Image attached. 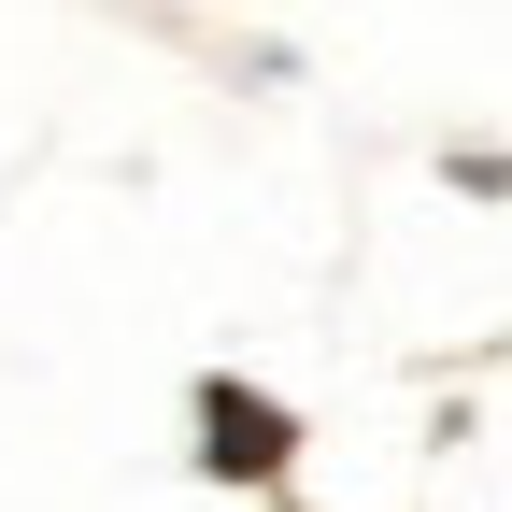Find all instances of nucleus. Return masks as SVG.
<instances>
[{
    "instance_id": "nucleus-1",
    "label": "nucleus",
    "mask_w": 512,
    "mask_h": 512,
    "mask_svg": "<svg viewBox=\"0 0 512 512\" xmlns=\"http://www.w3.org/2000/svg\"><path fill=\"white\" fill-rule=\"evenodd\" d=\"M285 441H299V427H285L271 399H242V384H214V399H200V456L242 470V484H271V470H285Z\"/></svg>"
}]
</instances>
